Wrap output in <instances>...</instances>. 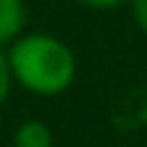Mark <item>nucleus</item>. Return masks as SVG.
Masks as SVG:
<instances>
[{
    "label": "nucleus",
    "instance_id": "obj_1",
    "mask_svg": "<svg viewBox=\"0 0 147 147\" xmlns=\"http://www.w3.org/2000/svg\"><path fill=\"white\" fill-rule=\"evenodd\" d=\"M12 84L33 96H60L75 84L78 57L60 36L51 33H21L6 48Z\"/></svg>",
    "mask_w": 147,
    "mask_h": 147
},
{
    "label": "nucleus",
    "instance_id": "obj_2",
    "mask_svg": "<svg viewBox=\"0 0 147 147\" xmlns=\"http://www.w3.org/2000/svg\"><path fill=\"white\" fill-rule=\"evenodd\" d=\"M27 24V0H0V48H9Z\"/></svg>",
    "mask_w": 147,
    "mask_h": 147
},
{
    "label": "nucleus",
    "instance_id": "obj_3",
    "mask_svg": "<svg viewBox=\"0 0 147 147\" xmlns=\"http://www.w3.org/2000/svg\"><path fill=\"white\" fill-rule=\"evenodd\" d=\"M12 147H54V135L45 120H24L12 135Z\"/></svg>",
    "mask_w": 147,
    "mask_h": 147
},
{
    "label": "nucleus",
    "instance_id": "obj_4",
    "mask_svg": "<svg viewBox=\"0 0 147 147\" xmlns=\"http://www.w3.org/2000/svg\"><path fill=\"white\" fill-rule=\"evenodd\" d=\"M12 90V72H9V60H6V48H0V105L6 102Z\"/></svg>",
    "mask_w": 147,
    "mask_h": 147
},
{
    "label": "nucleus",
    "instance_id": "obj_5",
    "mask_svg": "<svg viewBox=\"0 0 147 147\" xmlns=\"http://www.w3.org/2000/svg\"><path fill=\"white\" fill-rule=\"evenodd\" d=\"M129 9H132V18H135L138 30L147 36V0H129Z\"/></svg>",
    "mask_w": 147,
    "mask_h": 147
},
{
    "label": "nucleus",
    "instance_id": "obj_6",
    "mask_svg": "<svg viewBox=\"0 0 147 147\" xmlns=\"http://www.w3.org/2000/svg\"><path fill=\"white\" fill-rule=\"evenodd\" d=\"M75 3L87 6V9H99V12H108V9H120V6H126L129 0H75Z\"/></svg>",
    "mask_w": 147,
    "mask_h": 147
}]
</instances>
